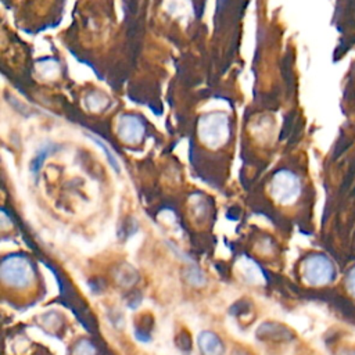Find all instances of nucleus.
<instances>
[{
  "label": "nucleus",
  "instance_id": "nucleus-1",
  "mask_svg": "<svg viewBox=\"0 0 355 355\" xmlns=\"http://www.w3.org/2000/svg\"><path fill=\"white\" fill-rule=\"evenodd\" d=\"M0 277L3 283L12 288H26L35 277L33 265L22 254H11L1 261Z\"/></svg>",
  "mask_w": 355,
  "mask_h": 355
},
{
  "label": "nucleus",
  "instance_id": "nucleus-2",
  "mask_svg": "<svg viewBox=\"0 0 355 355\" xmlns=\"http://www.w3.org/2000/svg\"><path fill=\"white\" fill-rule=\"evenodd\" d=\"M198 136L209 147H219L229 137V121L220 112H212L200 118Z\"/></svg>",
  "mask_w": 355,
  "mask_h": 355
},
{
  "label": "nucleus",
  "instance_id": "nucleus-3",
  "mask_svg": "<svg viewBox=\"0 0 355 355\" xmlns=\"http://www.w3.org/2000/svg\"><path fill=\"white\" fill-rule=\"evenodd\" d=\"M301 275L309 286H324L333 280L334 266L326 255L312 254L304 259Z\"/></svg>",
  "mask_w": 355,
  "mask_h": 355
},
{
  "label": "nucleus",
  "instance_id": "nucleus-4",
  "mask_svg": "<svg viewBox=\"0 0 355 355\" xmlns=\"http://www.w3.org/2000/svg\"><path fill=\"white\" fill-rule=\"evenodd\" d=\"M301 193V182L298 176L290 171L275 173L270 182V194L282 205H290L297 201Z\"/></svg>",
  "mask_w": 355,
  "mask_h": 355
},
{
  "label": "nucleus",
  "instance_id": "nucleus-5",
  "mask_svg": "<svg viewBox=\"0 0 355 355\" xmlns=\"http://www.w3.org/2000/svg\"><path fill=\"white\" fill-rule=\"evenodd\" d=\"M144 133V126L137 116L125 115L119 121V136L126 143H137Z\"/></svg>",
  "mask_w": 355,
  "mask_h": 355
},
{
  "label": "nucleus",
  "instance_id": "nucleus-6",
  "mask_svg": "<svg viewBox=\"0 0 355 355\" xmlns=\"http://www.w3.org/2000/svg\"><path fill=\"white\" fill-rule=\"evenodd\" d=\"M197 344L202 355H222L225 351L222 340L211 330H202L197 337Z\"/></svg>",
  "mask_w": 355,
  "mask_h": 355
},
{
  "label": "nucleus",
  "instance_id": "nucleus-7",
  "mask_svg": "<svg viewBox=\"0 0 355 355\" xmlns=\"http://www.w3.org/2000/svg\"><path fill=\"white\" fill-rule=\"evenodd\" d=\"M237 268L245 282L252 283V284H261L263 282V275H262L259 266L254 261H251L248 258H241L237 262Z\"/></svg>",
  "mask_w": 355,
  "mask_h": 355
},
{
  "label": "nucleus",
  "instance_id": "nucleus-8",
  "mask_svg": "<svg viewBox=\"0 0 355 355\" xmlns=\"http://www.w3.org/2000/svg\"><path fill=\"white\" fill-rule=\"evenodd\" d=\"M183 279L193 287H204L207 284V276L197 265H187L183 269Z\"/></svg>",
  "mask_w": 355,
  "mask_h": 355
},
{
  "label": "nucleus",
  "instance_id": "nucleus-9",
  "mask_svg": "<svg viewBox=\"0 0 355 355\" xmlns=\"http://www.w3.org/2000/svg\"><path fill=\"white\" fill-rule=\"evenodd\" d=\"M115 279L118 280V283L121 286H132V284L136 283L137 275H136V270L132 266L122 265V266H119L118 272L115 273Z\"/></svg>",
  "mask_w": 355,
  "mask_h": 355
},
{
  "label": "nucleus",
  "instance_id": "nucleus-10",
  "mask_svg": "<svg viewBox=\"0 0 355 355\" xmlns=\"http://www.w3.org/2000/svg\"><path fill=\"white\" fill-rule=\"evenodd\" d=\"M97 349L94 347V344L87 340V338H80L72 351V355H96Z\"/></svg>",
  "mask_w": 355,
  "mask_h": 355
},
{
  "label": "nucleus",
  "instance_id": "nucleus-11",
  "mask_svg": "<svg viewBox=\"0 0 355 355\" xmlns=\"http://www.w3.org/2000/svg\"><path fill=\"white\" fill-rule=\"evenodd\" d=\"M345 287L348 293L355 298V266L348 272L347 279H345Z\"/></svg>",
  "mask_w": 355,
  "mask_h": 355
},
{
  "label": "nucleus",
  "instance_id": "nucleus-12",
  "mask_svg": "<svg viewBox=\"0 0 355 355\" xmlns=\"http://www.w3.org/2000/svg\"><path fill=\"white\" fill-rule=\"evenodd\" d=\"M234 354H236V355H247V354H244L243 351H237V352H234Z\"/></svg>",
  "mask_w": 355,
  "mask_h": 355
}]
</instances>
